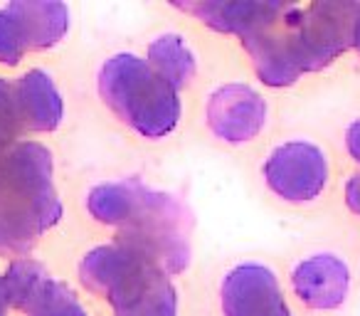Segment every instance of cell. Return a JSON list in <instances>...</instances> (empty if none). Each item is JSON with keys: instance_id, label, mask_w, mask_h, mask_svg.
<instances>
[{"instance_id": "e0dca14e", "label": "cell", "mask_w": 360, "mask_h": 316, "mask_svg": "<svg viewBox=\"0 0 360 316\" xmlns=\"http://www.w3.org/2000/svg\"><path fill=\"white\" fill-rule=\"evenodd\" d=\"M345 146H348V153L360 163V119L353 121L345 131Z\"/></svg>"}, {"instance_id": "4fadbf2b", "label": "cell", "mask_w": 360, "mask_h": 316, "mask_svg": "<svg viewBox=\"0 0 360 316\" xmlns=\"http://www.w3.org/2000/svg\"><path fill=\"white\" fill-rule=\"evenodd\" d=\"M148 65L175 89H186L198 72V57L183 35L163 32L148 45Z\"/></svg>"}, {"instance_id": "5b68a950", "label": "cell", "mask_w": 360, "mask_h": 316, "mask_svg": "<svg viewBox=\"0 0 360 316\" xmlns=\"http://www.w3.org/2000/svg\"><path fill=\"white\" fill-rule=\"evenodd\" d=\"M360 3H309L286 6L284 25L291 60L301 75L319 72L353 47L355 15Z\"/></svg>"}, {"instance_id": "d6986e66", "label": "cell", "mask_w": 360, "mask_h": 316, "mask_svg": "<svg viewBox=\"0 0 360 316\" xmlns=\"http://www.w3.org/2000/svg\"><path fill=\"white\" fill-rule=\"evenodd\" d=\"M0 316H8V296L6 286H3V277H0Z\"/></svg>"}, {"instance_id": "2e32d148", "label": "cell", "mask_w": 360, "mask_h": 316, "mask_svg": "<svg viewBox=\"0 0 360 316\" xmlns=\"http://www.w3.org/2000/svg\"><path fill=\"white\" fill-rule=\"evenodd\" d=\"M25 134L27 131L15 99V82L0 77V153L11 146L20 144Z\"/></svg>"}, {"instance_id": "7a4b0ae2", "label": "cell", "mask_w": 360, "mask_h": 316, "mask_svg": "<svg viewBox=\"0 0 360 316\" xmlns=\"http://www.w3.org/2000/svg\"><path fill=\"white\" fill-rule=\"evenodd\" d=\"M62 198L55 186V158L40 141L22 139L0 153V255L32 250L62 220Z\"/></svg>"}, {"instance_id": "ffe728a7", "label": "cell", "mask_w": 360, "mask_h": 316, "mask_svg": "<svg viewBox=\"0 0 360 316\" xmlns=\"http://www.w3.org/2000/svg\"><path fill=\"white\" fill-rule=\"evenodd\" d=\"M353 47L360 52V6H358V15H355V32H353Z\"/></svg>"}, {"instance_id": "ac0fdd59", "label": "cell", "mask_w": 360, "mask_h": 316, "mask_svg": "<svg viewBox=\"0 0 360 316\" xmlns=\"http://www.w3.org/2000/svg\"><path fill=\"white\" fill-rule=\"evenodd\" d=\"M345 203H348L350 210L360 215V173H355L345 186Z\"/></svg>"}, {"instance_id": "6da1fadb", "label": "cell", "mask_w": 360, "mask_h": 316, "mask_svg": "<svg viewBox=\"0 0 360 316\" xmlns=\"http://www.w3.org/2000/svg\"><path fill=\"white\" fill-rule=\"evenodd\" d=\"M86 213L114 227L119 242L146 252L170 277L191 262L193 215L173 193L153 191L139 178L99 183L86 196Z\"/></svg>"}, {"instance_id": "8fae6325", "label": "cell", "mask_w": 360, "mask_h": 316, "mask_svg": "<svg viewBox=\"0 0 360 316\" xmlns=\"http://www.w3.org/2000/svg\"><path fill=\"white\" fill-rule=\"evenodd\" d=\"M15 99L27 134H52L65 119V101L45 70H30L15 82Z\"/></svg>"}, {"instance_id": "ba28073f", "label": "cell", "mask_w": 360, "mask_h": 316, "mask_svg": "<svg viewBox=\"0 0 360 316\" xmlns=\"http://www.w3.org/2000/svg\"><path fill=\"white\" fill-rule=\"evenodd\" d=\"M266 101L255 87L232 82L222 84L207 96V129L225 144H247L262 134L266 124Z\"/></svg>"}, {"instance_id": "5bb4252c", "label": "cell", "mask_w": 360, "mask_h": 316, "mask_svg": "<svg viewBox=\"0 0 360 316\" xmlns=\"http://www.w3.org/2000/svg\"><path fill=\"white\" fill-rule=\"evenodd\" d=\"M25 316H89L79 296L60 279H52L50 274L37 284L30 301L22 309Z\"/></svg>"}, {"instance_id": "9c48e42d", "label": "cell", "mask_w": 360, "mask_h": 316, "mask_svg": "<svg viewBox=\"0 0 360 316\" xmlns=\"http://www.w3.org/2000/svg\"><path fill=\"white\" fill-rule=\"evenodd\" d=\"M220 301L225 316H291L276 274L257 262H245L227 272Z\"/></svg>"}, {"instance_id": "7c38bea8", "label": "cell", "mask_w": 360, "mask_h": 316, "mask_svg": "<svg viewBox=\"0 0 360 316\" xmlns=\"http://www.w3.org/2000/svg\"><path fill=\"white\" fill-rule=\"evenodd\" d=\"M178 11L195 15L205 27L222 35H247L255 25L274 13L276 3H262V0H207V3H173Z\"/></svg>"}, {"instance_id": "3957f363", "label": "cell", "mask_w": 360, "mask_h": 316, "mask_svg": "<svg viewBox=\"0 0 360 316\" xmlns=\"http://www.w3.org/2000/svg\"><path fill=\"white\" fill-rule=\"evenodd\" d=\"M79 282L86 291L104 296L114 316H178V289L170 274L126 242L86 252L79 262Z\"/></svg>"}, {"instance_id": "277c9868", "label": "cell", "mask_w": 360, "mask_h": 316, "mask_svg": "<svg viewBox=\"0 0 360 316\" xmlns=\"http://www.w3.org/2000/svg\"><path fill=\"white\" fill-rule=\"evenodd\" d=\"M96 89L106 109L143 139H165L183 116L180 91L170 87L148 60L134 52H116L99 67Z\"/></svg>"}, {"instance_id": "8992f818", "label": "cell", "mask_w": 360, "mask_h": 316, "mask_svg": "<svg viewBox=\"0 0 360 316\" xmlns=\"http://www.w3.org/2000/svg\"><path fill=\"white\" fill-rule=\"evenodd\" d=\"M70 32V8L57 0H13L0 8V65L57 47Z\"/></svg>"}, {"instance_id": "9a60e30c", "label": "cell", "mask_w": 360, "mask_h": 316, "mask_svg": "<svg viewBox=\"0 0 360 316\" xmlns=\"http://www.w3.org/2000/svg\"><path fill=\"white\" fill-rule=\"evenodd\" d=\"M47 277V272L42 270V265H37L35 260H13L11 267L3 274V286H6V296H8V306L22 311L25 304L30 301L32 291L37 289L42 279Z\"/></svg>"}, {"instance_id": "52a82bcc", "label": "cell", "mask_w": 360, "mask_h": 316, "mask_svg": "<svg viewBox=\"0 0 360 316\" xmlns=\"http://www.w3.org/2000/svg\"><path fill=\"white\" fill-rule=\"evenodd\" d=\"M264 183L286 203H309L328 183V158L311 141H286L264 161Z\"/></svg>"}, {"instance_id": "30bf717a", "label": "cell", "mask_w": 360, "mask_h": 316, "mask_svg": "<svg viewBox=\"0 0 360 316\" xmlns=\"http://www.w3.org/2000/svg\"><path fill=\"white\" fill-rule=\"evenodd\" d=\"M291 284L309 309L330 311L345 301L350 289V272L335 255H314L301 260L291 272Z\"/></svg>"}]
</instances>
